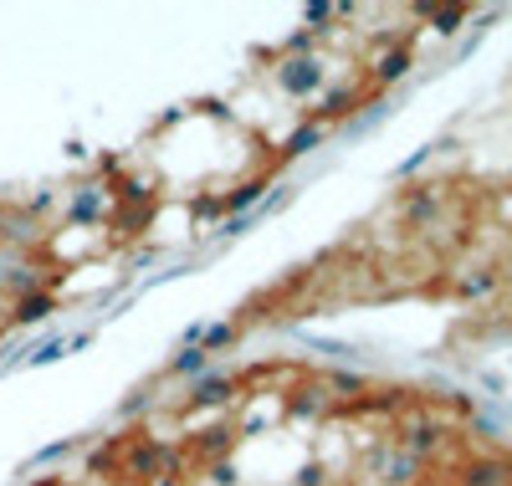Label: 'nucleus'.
<instances>
[{
    "mask_svg": "<svg viewBox=\"0 0 512 486\" xmlns=\"http://www.w3.org/2000/svg\"><path fill=\"white\" fill-rule=\"evenodd\" d=\"M180 471V456L164 446V440H134V446L123 451V476L128 481H164Z\"/></svg>",
    "mask_w": 512,
    "mask_h": 486,
    "instance_id": "1",
    "label": "nucleus"
},
{
    "mask_svg": "<svg viewBox=\"0 0 512 486\" xmlns=\"http://www.w3.org/2000/svg\"><path fill=\"white\" fill-rule=\"evenodd\" d=\"M364 471H369L374 481H384V486H415L420 471H425V461H415V456L400 451V446H374V451L364 456Z\"/></svg>",
    "mask_w": 512,
    "mask_h": 486,
    "instance_id": "2",
    "label": "nucleus"
},
{
    "mask_svg": "<svg viewBox=\"0 0 512 486\" xmlns=\"http://www.w3.org/2000/svg\"><path fill=\"white\" fill-rule=\"evenodd\" d=\"M446 446V425H436V420H405V430H400V451H410L415 461H425L431 451H441Z\"/></svg>",
    "mask_w": 512,
    "mask_h": 486,
    "instance_id": "3",
    "label": "nucleus"
},
{
    "mask_svg": "<svg viewBox=\"0 0 512 486\" xmlns=\"http://www.w3.org/2000/svg\"><path fill=\"white\" fill-rule=\"evenodd\" d=\"M277 77H282V87H287L292 98H308V93H318V87H323V62H313V57H287Z\"/></svg>",
    "mask_w": 512,
    "mask_h": 486,
    "instance_id": "4",
    "label": "nucleus"
},
{
    "mask_svg": "<svg viewBox=\"0 0 512 486\" xmlns=\"http://www.w3.org/2000/svg\"><path fill=\"white\" fill-rule=\"evenodd\" d=\"M461 486H512V461L502 456H482V461H466Z\"/></svg>",
    "mask_w": 512,
    "mask_h": 486,
    "instance_id": "5",
    "label": "nucleus"
},
{
    "mask_svg": "<svg viewBox=\"0 0 512 486\" xmlns=\"http://www.w3.org/2000/svg\"><path fill=\"white\" fill-rule=\"evenodd\" d=\"M441 190L446 185H415V190H405V200H400V215L405 220H415V226H425L436 210H441Z\"/></svg>",
    "mask_w": 512,
    "mask_h": 486,
    "instance_id": "6",
    "label": "nucleus"
},
{
    "mask_svg": "<svg viewBox=\"0 0 512 486\" xmlns=\"http://www.w3.org/2000/svg\"><path fill=\"white\" fill-rule=\"evenodd\" d=\"M328 405H333L328 384H297V389L287 394V415H323Z\"/></svg>",
    "mask_w": 512,
    "mask_h": 486,
    "instance_id": "7",
    "label": "nucleus"
},
{
    "mask_svg": "<svg viewBox=\"0 0 512 486\" xmlns=\"http://www.w3.org/2000/svg\"><path fill=\"white\" fill-rule=\"evenodd\" d=\"M190 446H195V456H200V461H226V451L236 446V430H231V425H216V430H200V435L190 440Z\"/></svg>",
    "mask_w": 512,
    "mask_h": 486,
    "instance_id": "8",
    "label": "nucleus"
},
{
    "mask_svg": "<svg viewBox=\"0 0 512 486\" xmlns=\"http://www.w3.org/2000/svg\"><path fill=\"white\" fill-rule=\"evenodd\" d=\"M231 400H236V384L221 379V374H205L190 394V405H231Z\"/></svg>",
    "mask_w": 512,
    "mask_h": 486,
    "instance_id": "9",
    "label": "nucleus"
},
{
    "mask_svg": "<svg viewBox=\"0 0 512 486\" xmlns=\"http://www.w3.org/2000/svg\"><path fill=\"white\" fill-rule=\"evenodd\" d=\"M323 144V123L313 118V123H297L292 134H287V144H282V159H297V154H308V149H318Z\"/></svg>",
    "mask_w": 512,
    "mask_h": 486,
    "instance_id": "10",
    "label": "nucleus"
},
{
    "mask_svg": "<svg viewBox=\"0 0 512 486\" xmlns=\"http://www.w3.org/2000/svg\"><path fill=\"white\" fill-rule=\"evenodd\" d=\"M415 67V57H410V47H395V52H384L379 62H374V82L384 87V82H400L405 72Z\"/></svg>",
    "mask_w": 512,
    "mask_h": 486,
    "instance_id": "11",
    "label": "nucleus"
},
{
    "mask_svg": "<svg viewBox=\"0 0 512 486\" xmlns=\"http://www.w3.org/2000/svg\"><path fill=\"white\" fill-rule=\"evenodd\" d=\"M0 226H6L0 236H6L11 246H31V241H41V226H36L31 215H21V210H6V220H0Z\"/></svg>",
    "mask_w": 512,
    "mask_h": 486,
    "instance_id": "12",
    "label": "nucleus"
},
{
    "mask_svg": "<svg viewBox=\"0 0 512 486\" xmlns=\"http://www.w3.org/2000/svg\"><path fill=\"white\" fill-rule=\"evenodd\" d=\"M47 313H57L52 292H31V297H21V302H16V323H41Z\"/></svg>",
    "mask_w": 512,
    "mask_h": 486,
    "instance_id": "13",
    "label": "nucleus"
},
{
    "mask_svg": "<svg viewBox=\"0 0 512 486\" xmlns=\"http://www.w3.org/2000/svg\"><path fill=\"white\" fill-rule=\"evenodd\" d=\"M103 215H108V200L98 195V185H88L72 200V220H103Z\"/></svg>",
    "mask_w": 512,
    "mask_h": 486,
    "instance_id": "14",
    "label": "nucleus"
},
{
    "mask_svg": "<svg viewBox=\"0 0 512 486\" xmlns=\"http://www.w3.org/2000/svg\"><path fill=\"white\" fill-rule=\"evenodd\" d=\"M354 103H359V93H354V87H333V93L323 98V108H318V123H328V118H344Z\"/></svg>",
    "mask_w": 512,
    "mask_h": 486,
    "instance_id": "15",
    "label": "nucleus"
},
{
    "mask_svg": "<svg viewBox=\"0 0 512 486\" xmlns=\"http://www.w3.org/2000/svg\"><path fill=\"white\" fill-rule=\"evenodd\" d=\"M262 190H267L262 180H251V185H236V190H231V195L221 200V210H241V205H256V200H262Z\"/></svg>",
    "mask_w": 512,
    "mask_h": 486,
    "instance_id": "16",
    "label": "nucleus"
},
{
    "mask_svg": "<svg viewBox=\"0 0 512 486\" xmlns=\"http://www.w3.org/2000/svg\"><path fill=\"white\" fill-rule=\"evenodd\" d=\"M461 21H466V11H461V6H441V11H431V26H436L441 36L461 31Z\"/></svg>",
    "mask_w": 512,
    "mask_h": 486,
    "instance_id": "17",
    "label": "nucleus"
},
{
    "mask_svg": "<svg viewBox=\"0 0 512 486\" xmlns=\"http://www.w3.org/2000/svg\"><path fill=\"white\" fill-rule=\"evenodd\" d=\"M492 287H497V272H492V267H477V277H466V282H461L466 297H487Z\"/></svg>",
    "mask_w": 512,
    "mask_h": 486,
    "instance_id": "18",
    "label": "nucleus"
},
{
    "mask_svg": "<svg viewBox=\"0 0 512 486\" xmlns=\"http://www.w3.org/2000/svg\"><path fill=\"white\" fill-rule=\"evenodd\" d=\"M205 359H210L205 348H185V353H180V359L169 364V369H175V374H200V369H205Z\"/></svg>",
    "mask_w": 512,
    "mask_h": 486,
    "instance_id": "19",
    "label": "nucleus"
},
{
    "mask_svg": "<svg viewBox=\"0 0 512 486\" xmlns=\"http://www.w3.org/2000/svg\"><path fill=\"white\" fill-rule=\"evenodd\" d=\"M231 338H236V328H226V323H221V328H205V333H200V348H205V353H210V348H226Z\"/></svg>",
    "mask_w": 512,
    "mask_h": 486,
    "instance_id": "20",
    "label": "nucleus"
},
{
    "mask_svg": "<svg viewBox=\"0 0 512 486\" xmlns=\"http://www.w3.org/2000/svg\"><path fill=\"white\" fill-rule=\"evenodd\" d=\"M62 348H67L62 338H47V343H41V348L31 353V359H36V364H47V359H62Z\"/></svg>",
    "mask_w": 512,
    "mask_h": 486,
    "instance_id": "21",
    "label": "nucleus"
},
{
    "mask_svg": "<svg viewBox=\"0 0 512 486\" xmlns=\"http://www.w3.org/2000/svg\"><path fill=\"white\" fill-rule=\"evenodd\" d=\"M205 481H216V486H231V481H236L231 461H216V466H210V476H205Z\"/></svg>",
    "mask_w": 512,
    "mask_h": 486,
    "instance_id": "22",
    "label": "nucleus"
},
{
    "mask_svg": "<svg viewBox=\"0 0 512 486\" xmlns=\"http://www.w3.org/2000/svg\"><path fill=\"white\" fill-rule=\"evenodd\" d=\"M297 486H323V466H303V476H297Z\"/></svg>",
    "mask_w": 512,
    "mask_h": 486,
    "instance_id": "23",
    "label": "nucleus"
},
{
    "mask_svg": "<svg viewBox=\"0 0 512 486\" xmlns=\"http://www.w3.org/2000/svg\"><path fill=\"white\" fill-rule=\"evenodd\" d=\"M328 16H338L333 6H308V21H328Z\"/></svg>",
    "mask_w": 512,
    "mask_h": 486,
    "instance_id": "24",
    "label": "nucleus"
}]
</instances>
